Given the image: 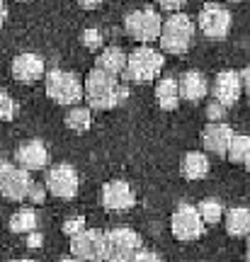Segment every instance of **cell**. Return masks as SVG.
<instances>
[{"instance_id": "6da1fadb", "label": "cell", "mask_w": 250, "mask_h": 262, "mask_svg": "<svg viewBox=\"0 0 250 262\" xmlns=\"http://www.w3.org/2000/svg\"><path fill=\"white\" fill-rule=\"evenodd\" d=\"M83 85H85V102H88L90 110H112L127 95V90L117 80V75L105 73L100 68H93Z\"/></svg>"}, {"instance_id": "7a4b0ae2", "label": "cell", "mask_w": 250, "mask_h": 262, "mask_svg": "<svg viewBox=\"0 0 250 262\" xmlns=\"http://www.w3.org/2000/svg\"><path fill=\"white\" fill-rule=\"evenodd\" d=\"M192 37H195V22L190 15L185 12H170V17L163 22V29H160V49L165 54H185L190 44H192Z\"/></svg>"}, {"instance_id": "3957f363", "label": "cell", "mask_w": 250, "mask_h": 262, "mask_svg": "<svg viewBox=\"0 0 250 262\" xmlns=\"http://www.w3.org/2000/svg\"><path fill=\"white\" fill-rule=\"evenodd\" d=\"M44 90L54 102L64 104V107H73L80 100H85V85L78 80V75L71 71H61V68H54L47 73Z\"/></svg>"}, {"instance_id": "277c9868", "label": "cell", "mask_w": 250, "mask_h": 262, "mask_svg": "<svg viewBox=\"0 0 250 262\" xmlns=\"http://www.w3.org/2000/svg\"><path fill=\"white\" fill-rule=\"evenodd\" d=\"M163 63H165V58H163L160 51L151 47H139L129 54L124 78L131 80V83H151L163 71Z\"/></svg>"}, {"instance_id": "5b68a950", "label": "cell", "mask_w": 250, "mask_h": 262, "mask_svg": "<svg viewBox=\"0 0 250 262\" xmlns=\"http://www.w3.org/2000/svg\"><path fill=\"white\" fill-rule=\"evenodd\" d=\"M124 29L134 41L141 44H151L160 39V29H163V19L153 8L143 10H131L129 15L124 17Z\"/></svg>"}, {"instance_id": "8992f818", "label": "cell", "mask_w": 250, "mask_h": 262, "mask_svg": "<svg viewBox=\"0 0 250 262\" xmlns=\"http://www.w3.org/2000/svg\"><path fill=\"white\" fill-rule=\"evenodd\" d=\"M139 250H141V238L136 231H131L127 226L112 228L110 233H107L105 262H134Z\"/></svg>"}, {"instance_id": "52a82bcc", "label": "cell", "mask_w": 250, "mask_h": 262, "mask_svg": "<svg viewBox=\"0 0 250 262\" xmlns=\"http://www.w3.org/2000/svg\"><path fill=\"white\" fill-rule=\"evenodd\" d=\"M34 185V180L29 175V170L22 165H12V163H3L0 165V194L10 199V202H22L29 196V189Z\"/></svg>"}, {"instance_id": "ba28073f", "label": "cell", "mask_w": 250, "mask_h": 262, "mask_svg": "<svg viewBox=\"0 0 250 262\" xmlns=\"http://www.w3.org/2000/svg\"><path fill=\"white\" fill-rule=\"evenodd\" d=\"M107 250V233L97 228H85L71 238V255L83 262H105Z\"/></svg>"}, {"instance_id": "9c48e42d", "label": "cell", "mask_w": 250, "mask_h": 262, "mask_svg": "<svg viewBox=\"0 0 250 262\" xmlns=\"http://www.w3.org/2000/svg\"><path fill=\"white\" fill-rule=\"evenodd\" d=\"M204 219L192 204H180L170 216V231L177 241H197L204 233Z\"/></svg>"}, {"instance_id": "30bf717a", "label": "cell", "mask_w": 250, "mask_h": 262, "mask_svg": "<svg viewBox=\"0 0 250 262\" xmlns=\"http://www.w3.org/2000/svg\"><path fill=\"white\" fill-rule=\"evenodd\" d=\"M197 22H199L202 34L209 39H223L231 32V12L223 8V5H216V3H206L199 10Z\"/></svg>"}, {"instance_id": "8fae6325", "label": "cell", "mask_w": 250, "mask_h": 262, "mask_svg": "<svg viewBox=\"0 0 250 262\" xmlns=\"http://www.w3.org/2000/svg\"><path fill=\"white\" fill-rule=\"evenodd\" d=\"M78 172L66 163H58L47 172V189L58 199H73L78 194Z\"/></svg>"}, {"instance_id": "7c38bea8", "label": "cell", "mask_w": 250, "mask_h": 262, "mask_svg": "<svg viewBox=\"0 0 250 262\" xmlns=\"http://www.w3.org/2000/svg\"><path fill=\"white\" fill-rule=\"evenodd\" d=\"M241 93H243V78L241 73L236 71H221V73L214 78L212 83V95L214 100H219L221 104L231 107L241 100Z\"/></svg>"}, {"instance_id": "4fadbf2b", "label": "cell", "mask_w": 250, "mask_h": 262, "mask_svg": "<svg viewBox=\"0 0 250 262\" xmlns=\"http://www.w3.org/2000/svg\"><path fill=\"white\" fill-rule=\"evenodd\" d=\"M236 136V131L223 122H209L202 131V146L204 150H209L214 156H226L231 148V141Z\"/></svg>"}, {"instance_id": "5bb4252c", "label": "cell", "mask_w": 250, "mask_h": 262, "mask_svg": "<svg viewBox=\"0 0 250 262\" xmlns=\"http://www.w3.org/2000/svg\"><path fill=\"white\" fill-rule=\"evenodd\" d=\"M15 163L22 165L25 170H29V172L47 168V163H49L47 146L39 139H29V141H25V143H19L17 150H15Z\"/></svg>"}, {"instance_id": "9a60e30c", "label": "cell", "mask_w": 250, "mask_h": 262, "mask_svg": "<svg viewBox=\"0 0 250 262\" xmlns=\"http://www.w3.org/2000/svg\"><path fill=\"white\" fill-rule=\"evenodd\" d=\"M100 196H102V206L110 209V211H124V209L134 206V202H136L131 187L124 180H112V182H107V185L102 187Z\"/></svg>"}, {"instance_id": "2e32d148", "label": "cell", "mask_w": 250, "mask_h": 262, "mask_svg": "<svg viewBox=\"0 0 250 262\" xmlns=\"http://www.w3.org/2000/svg\"><path fill=\"white\" fill-rule=\"evenodd\" d=\"M44 75V61L37 54H19L12 61V78L19 83H37Z\"/></svg>"}, {"instance_id": "e0dca14e", "label": "cell", "mask_w": 250, "mask_h": 262, "mask_svg": "<svg viewBox=\"0 0 250 262\" xmlns=\"http://www.w3.org/2000/svg\"><path fill=\"white\" fill-rule=\"evenodd\" d=\"M180 83V95H182V100H187V102H199V100H204L206 95H209V80L204 78V73H199V71H187V73H182V78L177 80Z\"/></svg>"}, {"instance_id": "ac0fdd59", "label": "cell", "mask_w": 250, "mask_h": 262, "mask_svg": "<svg viewBox=\"0 0 250 262\" xmlns=\"http://www.w3.org/2000/svg\"><path fill=\"white\" fill-rule=\"evenodd\" d=\"M223 224H226V233L233 238H248L250 235V209L245 206H231L223 214Z\"/></svg>"}, {"instance_id": "d6986e66", "label": "cell", "mask_w": 250, "mask_h": 262, "mask_svg": "<svg viewBox=\"0 0 250 262\" xmlns=\"http://www.w3.org/2000/svg\"><path fill=\"white\" fill-rule=\"evenodd\" d=\"M127 61H129V56H127L119 47H107L100 51V56L95 61V68H100V71L112 73V75H124Z\"/></svg>"}, {"instance_id": "ffe728a7", "label": "cell", "mask_w": 250, "mask_h": 262, "mask_svg": "<svg viewBox=\"0 0 250 262\" xmlns=\"http://www.w3.org/2000/svg\"><path fill=\"white\" fill-rule=\"evenodd\" d=\"M180 100H182V95H180V83H177V80H173V78H160L156 83V102L160 110L173 112V110H177Z\"/></svg>"}, {"instance_id": "44dd1931", "label": "cell", "mask_w": 250, "mask_h": 262, "mask_svg": "<svg viewBox=\"0 0 250 262\" xmlns=\"http://www.w3.org/2000/svg\"><path fill=\"white\" fill-rule=\"evenodd\" d=\"M180 172L185 180H202L209 175V158L199 153V150H190L182 163H180Z\"/></svg>"}, {"instance_id": "7402d4cb", "label": "cell", "mask_w": 250, "mask_h": 262, "mask_svg": "<svg viewBox=\"0 0 250 262\" xmlns=\"http://www.w3.org/2000/svg\"><path fill=\"white\" fill-rule=\"evenodd\" d=\"M39 219L34 209H19L15 214L10 216V231L12 233H32L37 228Z\"/></svg>"}, {"instance_id": "603a6c76", "label": "cell", "mask_w": 250, "mask_h": 262, "mask_svg": "<svg viewBox=\"0 0 250 262\" xmlns=\"http://www.w3.org/2000/svg\"><path fill=\"white\" fill-rule=\"evenodd\" d=\"M90 122H93V114L88 107H80V104H73L68 114H66V126L71 131H88L90 129Z\"/></svg>"}, {"instance_id": "cb8c5ba5", "label": "cell", "mask_w": 250, "mask_h": 262, "mask_svg": "<svg viewBox=\"0 0 250 262\" xmlns=\"http://www.w3.org/2000/svg\"><path fill=\"white\" fill-rule=\"evenodd\" d=\"M197 209H199V214H202L204 219V224H219V221H223V204L216 199V196H206V199H202L199 204H197Z\"/></svg>"}, {"instance_id": "d4e9b609", "label": "cell", "mask_w": 250, "mask_h": 262, "mask_svg": "<svg viewBox=\"0 0 250 262\" xmlns=\"http://www.w3.org/2000/svg\"><path fill=\"white\" fill-rule=\"evenodd\" d=\"M226 158L231 160V163L243 165V163L250 158V136H245V134H236L233 141H231V148H228V153H226Z\"/></svg>"}, {"instance_id": "484cf974", "label": "cell", "mask_w": 250, "mask_h": 262, "mask_svg": "<svg viewBox=\"0 0 250 262\" xmlns=\"http://www.w3.org/2000/svg\"><path fill=\"white\" fill-rule=\"evenodd\" d=\"M15 117V102L8 93L0 90V122H10Z\"/></svg>"}, {"instance_id": "4316f807", "label": "cell", "mask_w": 250, "mask_h": 262, "mask_svg": "<svg viewBox=\"0 0 250 262\" xmlns=\"http://www.w3.org/2000/svg\"><path fill=\"white\" fill-rule=\"evenodd\" d=\"M61 231H64L68 238H73V235H78L80 231H85V219L83 216H73V219H68V221H64Z\"/></svg>"}, {"instance_id": "83f0119b", "label": "cell", "mask_w": 250, "mask_h": 262, "mask_svg": "<svg viewBox=\"0 0 250 262\" xmlns=\"http://www.w3.org/2000/svg\"><path fill=\"white\" fill-rule=\"evenodd\" d=\"M83 44L90 49V51L100 49L102 47V32L100 29H85L83 32Z\"/></svg>"}, {"instance_id": "f1b7e54d", "label": "cell", "mask_w": 250, "mask_h": 262, "mask_svg": "<svg viewBox=\"0 0 250 262\" xmlns=\"http://www.w3.org/2000/svg\"><path fill=\"white\" fill-rule=\"evenodd\" d=\"M223 114H226V104H221L219 100L209 102V107H206V117H209V122H221Z\"/></svg>"}, {"instance_id": "f546056e", "label": "cell", "mask_w": 250, "mask_h": 262, "mask_svg": "<svg viewBox=\"0 0 250 262\" xmlns=\"http://www.w3.org/2000/svg\"><path fill=\"white\" fill-rule=\"evenodd\" d=\"M47 185H39V182H34V185H32V189H29V202H32V204H41V202H44V199H47Z\"/></svg>"}, {"instance_id": "4dcf8cb0", "label": "cell", "mask_w": 250, "mask_h": 262, "mask_svg": "<svg viewBox=\"0 0 250 262\" xmlns=\"http://www.w3.org/2000/svg\"><path fill=\"white\" fill-rule=\"evenodd\" d=\"M134 262H163V257L158 253H153V250H143L141 248L139 253H136V257H134Z\"/></svg>"}, {"instance_id": "1f68e13d", "label": "cell", "mask_w": 250, "mask_h": 262, "mask_svg": "<svg viewBox=\"0 0 250 262\" xmlns=\"http://www.w3.org/2000/svg\"><path fill=\"white\" fill-rule=\"evenodd\" d=\"M156 3L160 5V10H168V12H180L187 0H156Z\"/></svg>"}, {"instance_id": "d6a6232c", "label": "cell", "mask_w": 250, "mask_h": 262, "mask_svg": "<svg viewBox=\"0 0 250 262\" xmlns=\"http://www.w3.org/2000/svg\"><path fill=\"white\" fill-rule=\"evenodd\" d=\"M241 78H243V90L248 93V97H250V66H245L241 71Z\"/></svg>"}, {"instance_id": "836d02e7", "label": "cell", "mask_w": 250, "mask_h": 262, "mask_svg": "<svg viewBox=\"0 0 250 262\" xmlns=\"http://www.w3.org/2000/svg\"><path fill=\"white\" fill-rule=\"evenodd\" d=\"M100 3L102 0H78V5L83 10H95V8H100Z\"/></svg>"}, {"instance_id": "e575fe53", "label": "cell", "mask_w": 250, "mask_h": 262, "mask_svg": "<svg viewBox=\"0 0 250 262\" xmlns=\"http://www.w3.org/2000/svg\"><path fill=\"white\" fill-rule=\"evenodd\" d=\"M41 241H44V238H41L39 233H29L27 245H29V248H39V245H41Z\"/></svg>"}, {"instance_id": "d590c367", "label": "cell", "mask_w": 250, "mask_h": 262, "mask_svg": "<svg viewBox=\"0 0 250 262\" xmlns=\"http://www.w3.org/2000/svg\"><path fill=\"white\" fill-rule=\"evenodd\" d=\"M5 17H8V8H5V3L0 0V27H3V22H5Z\"/></svg>"}, {"instance_id": "8d00e7d4", "label": "cell", "mask_w": 250, "mask_h": 262, "mask_svg": "<svg viewBox=\"0 0 250 262\" xmlns=\"http://www.w3.org/2000/svg\"><path fill=\"white\" fill-rule=\"evenodd\" d=\"M245 257H248V262H250V235H248V245H245Z\"/></svg>"}, {"instance_id": "74e56055", "label": "cell", "mask_w": 250, "mask_h": 262, "mask_svg": "<svg viewBox=\"0 0 250 262\" xmlns=\"http://www.w3.org/2000/svg\"><path fill=\"white\" fill-rule=\"evenodd\" d=\"M61 262H83V260H78V257H66V260H61Z\"/></svg>"}, {"instance_id": "f35d334b", "label": "cell", "mask_w": 250, "mask_h": 262, "mask_svg": "<svg viewBox=\"0 0 250 262\" xmlns=\"http://www.w3.org/2000/svg\"><path fill=\"white\" fill-rule=\"evenodd\" d=\"M12 262H34V260H27V257H19V260H12Z\"/></svg>"}, {"instance_id": "ab89813d", "label": "cell", "mask_w": 250, "mask_h": 262, "mask_svg": "<svg viewBox=\"0 0 250 262\" xmlns=\"http://www.w3.org/2000/svg\"><path fill=\"white\" fill-rule=\"evenodd\" d=\"M243 165H245V170H248V172H250V158L245 160V163H243Z\"/></svg>"}, {"instance_id": "60d3db41", "label": "cell", "mask_w": 250, "mask_h": 262, "mask_svg": "<svg viewBox=\"0 0 250 262\" xmlns=\"http://www.w3.org/2000/svg\"><path fill=\"white\" fill-rule=\"evenodd\" d=\"M231 3H238V0H231Z\"/></svg>"}, {"instance_id": "b9f144b4", "label": "cell", "mask_w": 250, "mask_h": 262, "mask_svg": "<svg viewBox=\"0 0 250 262\" xmlns=\"http://www.w3.org/2000/svg\"><path fill=\"white\" fill-rule=\"evenodd\" d=\"M0 165H3V163H0Z\"/></svg>"}]
</instances>
